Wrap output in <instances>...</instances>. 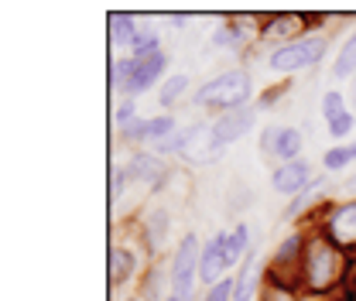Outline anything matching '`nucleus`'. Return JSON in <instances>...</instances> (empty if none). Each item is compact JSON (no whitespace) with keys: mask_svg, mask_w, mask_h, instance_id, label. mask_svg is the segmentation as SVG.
I'll return each instance as SVG.
<instances>
[{"mask_svg":"<svg viewBox=\"0 0 356 301\" xmlns=\"http://www.w3.org/2000/svg\"><path fill=\"white\" fill-rule=\"evenodd\" d=\"M350 263H353L350 254H343L318 226H312L305 257H302V291L315 295V298L339 291L350 281Z\"/></svg>","mask_w":356,"mask_h":301,"instance_id":"obj_1","label":"nucleus"},{"mask_svg":"<svg viewBox=\"0 0 356 301\" xmlns=\"http://www.w3.org/2000/svg\"><path fill=\"white\" fill-rule=\"evenodd\" d=\"M254 96V83L243 69H226L220 76L206 79L202 86L192 92V106L195 110H216V117L226 110H236V106H247Z\"/></svg>","mask_w":356,"mask_h":301,"instance_id":"obj_2","label":"nucleus"},{"mask_svg":"<svg viewBox=\"0 0 356 301\" xmlns=\"http://www.w3.org/2000/svg\"><path fill=\"white\" fill-rule=\"evenodd\" d=\"M199 263H202V243L195 233H185L172 250V263H168V274H172V295L178 301H192L195 295V284H199Z\"/></svg>","mask_w":356,"mask_h":301,"instance_id":"obj_3","label":"nucleus"},{"mask_svg":"<svg viewBox=\"0 0 356 301\" xmlns=\"http://www.w3.org/2000/svg\"><path fill=\"white\" fill-rule=\"evenodd\" d=\"M325 51H329V38L325 35H302L295 42L274 44L270 55H267V65L274 72H298V69L318 65Z\"/></svg>","mask_w":356,"mask_h":301,"instance_id":"obj_4","label":"nucleus"},{"mask_svg":"<svg viewBox=\"0 0 356 301\" xmlns=\"http://www.w3.org/2000/svg\"><path fill=\"white\" fill-rule=\"evenodd\" d=\"M318 229L343 250L356 257V199H343V202H332L318 213Z\"/></svg>","mask_w":356,"mask_h":301,"instance_id":"obj_5","label":"nucleus"},{"mask_svg":"<svg viewBox=\"0 0 356 301\" xmlns=\"http://www.w3.org/2000/svg\"><path fill=\"white\" fill-rule=\"evenodd\" d=\"M257 124V106H236V110H226L220 113L216 120H213V127H209V144L222 151L226 144H236L240 137H247L250 130Z\"/></svg>","mask_w":356,"mask_h":301,"instance_id":"obj_6","label":"nucleus"},{"mask_svg":"<svg viewBox=\"0 0 356 301\" xmlns=\"http://www.w3.org/2000/svg\"><path fill=\"white\" fill-rule=\"evenodd\" d=\"M302 147H305L302 130H295V127H264V130H261V154H267V158H277L281 165L298 161Z\"/></svg>","mask_w":356,"mask_h":301,"instance_id":"obj_7","label":"nucleus"},{"mask_svg":"<svg viewBox=\"0 0 356 301\" xmlns=\"http://www.w3.org/2000/svg\"><path fill=\"white\" fill-rule=\"evenodd\" d=\"M131 58H134V55H131ZM165 69H168V55H165V51H154V55L134 58L131 79H127V86H124V96H127V99H134V96L147 92L151 86L165 83V79H161V76H165Z\"/></svg>","mask_w":356,"mask_h":301,"instance_id":"obj_8","label":"nucleus"},{"mask_svg":"<svg viewBox=\"0 0 356 301\" xmlns=\"http://www.w3.org/2000/svg\"><path fill=\"white\" fill-rule=\"evenodd\" d=\"M312 181H315V168H312L309 161H302V158L298 161H288V165H277L270 172V188L277 195H288V199L302 195Z\"/></svg>","mask_w":356,"mask_h":301,"instance_id":"obj_9","label":"nucleus"},{"mask_svg":"<svg viewBox=\"0 0 356 301\" xmlns=\"http://www.w3.org/2000/svg\"><path fill=\"white\" fill-rule=\"evenodd\" d=\"M124 172L131 181H140L144 188H151V192H161V185H165V178H168V165L158 158V154H151V151H137L131 161L124 165Z\"/></svg>","mask_w":356,"mask_h":301,"instance_id":"obj_10","label":"nucleus"},{"mask_svg":"<svg viewBox=\"0 0 356 301\" xmlns=\"http://www.w3.org/2000/svg\"><path fill=\"white\" fill-rule=\"evenodd\" d=\"M226 270H229V263H226V233H216L213 240L202 243L199 281H202L206 288H213V284H220L222 277H226Z\"/></svg>","mask_w":356,"mask_h":301,"instance_id":"obj_11","label":"nucleus"},{"mask_svg":"<svg viewBox=\"0 0 356 301\" xmlns=\"http://www.w3.org/2000/svg\"><path fill=\"white\" fill-rule=\"evenodd\" d=\"M264 281H267V270L261 267L257 254L250 250L247 260L240 263L236 277H233V301H254L261 291H264Z\"/></svg>","mask_w":356,"mask_h":301,"instance_id":"obj_12","label":"nucleus"},{"mask_svg":"<svg viewBox=\"0 0 356 301\" xmlns=\"http://www.w3.org/2000/svg\"><path fill=\"white\" fill-rule=\"evenodd\" d=\"M168 229H172L168 209H147V213H144V219H140V243H144V250H147L151 257L165 247Z\"/></svg>","mask_w":356,"mask_h":301,"instance_id":"obj_13","label":"nucleus"},{"mask_svg":"<svg viewBox=\"0 0 356 301\" xmlns=\"http://www.w3.org/2000/svg\"><path fill=\"white\" fill-rule=\"evenodd\" d=\"M106 277H110V288H120V284H131L137 277V254H134L127 243H110V254H106Z\"/></svg>","mask_w":356,"mask_h":301,"instance_id":"obj_14","label":"nucleus"},{"mask_svg":"<svg viewBox=\"0 0 356 301\" xmlns=\"http://www.w3.org/2000/svg\"><path fill=\"white\" fill-rule=\"evenodd\" d=\"M106 21H110V42H113V48H127L131 51L137 35H140V28H144V24H137L140 17L137 14H124V10H113Z\"/></svg>","mask_w":356,"mask_h":301,"instance_id":"obj_15","label":"nucleus"},{"mask_svg":"<svg viewBox=\"0 0 356 301\" xmlns=\"http://www.w3.org/2000/svg\"><path fill=\"white\" fill-rule=\"evenodd\" d=\"M172 288V274L161 267V263H151L144 274H140V291H137V298L140 301H168V291Z\"/></svg>","mask_w":356,"mask_h":301,"instance_id":"obj_16","label":"nucleus"},{"mask_svg":"<svg viewBox=\"0 0 356 301\" xmlns=\"http://www.w3.org/2000/svg\"><path fill=\"white\" fill-rule=\"evenodd\" d=\"M250 254V226L247 222H236L229 233H226V263L229 267H236V263H243Z\"/></svg>","mask_w":356,"mask_h":301,"instance_id":"obj_17","label":"nucleus"},{"mask_svg":"<svg viewBox=\"0 0 356 301\" xmlns=\"http://www.w3.org/2000/svg\"><path fill=\"white\" fill-rule=\"evenodd\" d=\"M322 185H325V181H322V178H315L302 195H295V199L288 202V209H284V219H302V213L315 215V202L322 199Z\"/></svg>","mask_w":356,"mask_h":301,"instance_id":"obj_18","label":"nucleus"},{"mask_svg":"<svg viewBox=\"0 0 356 301\" xmlns=\"http://www.w3.org/2000/svg\"><path fill=\"white\" fill-rule=\"evenodd\" d=\"M240 21H243V14H229L226 24H220V28L213 31V44H216V48H240V44L247 42Z\"/></svg>","mask_w":356,"mask_h":301,"instance_id":"obj_19","label":"nucleus"},{"mask_svg":"<svg viewBox=\"0 0 356 301\" xmlns=\"http://www.w3.org/2000/svg\"><path fill=\"white\" fill-rule=\"evenodd\" d=\"M332 76H336V79H350V76H356V28H353V35L343 42V48L336 51Z\"/></svg>","mask_w":356,"mask_h":301,"instance_id":"obj_20","label":"nucleus"},{"mask_svg":"<svg viewBox=\"0 0 356 301\" xmlns=\"http://www.w3.org/2000/svg\"><path fill=\"white\" fill-rule=\"evenodd\" d=\"M188 86H192V79H188V76H181V72L161 83V89H158V103L165 106V113H172V106H175L178 99L188 92Z\"/></svg>","mask_w":356,"mask_h":301,"instance_id":"obj_21","label":"nucleus"},{"mask_svg":"<svg viewBox=\"0 0 356 301\" xmlns=\"http://www.w3.org/2000/svg\"><path fill=\"white\" fill-rule=\"evenodd\" d=\"M175 130H178V124H175V117H172V113L147 117V137H144V147H151V144H158V140L172 137Z\"/></svg>","mask_w":356,"mask_h":301,"instance_id":"obj_22","label":"nucleus"},{"mask_svg":"<svg viewBox=\"0 0 356 301\" xmlns=\"http://www.w3.org/2000/svg\"><path fill=\"white\" fill-rule=\"evenodd\" d=\"M353 161V144H336V147H329L325 154H322V168L325 172H346Z\"/></svg>","mask_w":356,"mask_h":301,"instance_id":"obj_23","label":"nucleus"},{"mask_svg":"<svg viewBox=\"0 0 356 301\" xmlns=\"http://www.w3.org/2000/svg\"><path fill=\"white\" fill-rule=\"evenodd\" d=\"M131 65H134L131 55H113V62H110V89L113 92H124L127 79H131Z\"/></svg>","mask_w":356,"mask_h":301,"instance_id":"obj_24","label":"nucleus"},{"mask_svg":"<svg viewBox=\"0 0 356 301\" xmlns=\"http://www.w3.org/2000/svg\"><path fill=\"white\" fill-rule=\"evenodd\" d=\"M302 295H305L302 288H291V284H277V281H264L261 301H305Z\"/></svg>","mask_w":356,"mask_h":301,"instance_id":"obj_25","label":"nucleus"},{"mask_svg":"<svg viewBox=\"0 0 356 301\" xmlns=\"http://www.w3.org/2000/svg\"><path fill=\"white\" fill-rule=\"evenodd\" d=\"M343 113H346V99H343V92H339V89H329V92L322 96V117H325V124L336 120V117H343Z\"/></svg>","mask_w":356,"mask_h":301,"instance_id":"obj_26","label":"nucleus"},{"mask_svg":"<svg viewBox=\"0 0 356 301\" xmlns=\"http://www.w3.org/2000/svg\"><path fill=\"white\" fill-rule=\"evenodd\" d=\"M353 127H356L353 110H346L343 117H336V120H329V124H325V130H329V137H332V140H339V144H343V140H346V137L353 133Z\"/></svg>","mask_w":356,"mask_h":301,"instance_id":"obj_27","label":"nucleus"},{"mask_svg":"<svg viewBox=\"0 0 356 301\" xmlns=\"http://www.w3.org/2000/svg\"><path fill=\"white\" fill-rule=\"evenodd\" d=\"M134 120H137V103L124 96V99L113 106V124H117V130H124L127 124H134Z\"/></svg>","mask_w":356,"mask_h":301,"instance_id":"obj_28","label":"nucleus"},{"mask_svg":"<svg viewBox=\"0 0 356 301\" xmlns=\"http://www.w3.org/2000/svg\"><path fill=\"white\" fill-rule=\"evenodd\" d=\"M202 301H233V277H222L220 284L206 288V295H202Z\"/></svg>","mask_w":356,"mask_h":301,"instance_id":"obj_29","label":"nucleus"},{"mask_svg":"<svg viewBox=\"0 0 356 301\" xmlns=\"http://www.w3.org/2000/svg\"><path fill=\"white\" fill-rule=\"evenodd\" d=\"M168 21H172V28H185L188 14H168Z\"/></svg>","mask_w":356,"mask_h":301,"instance_id":"obj_30","label":"nucleus"},{"mask_svg":"<svg viewBox=\"0 0 356 301\" xmlns=\"http://www.w3.org/2000/svg\"><path fill=\"white\" fill-rule=\"evenodd\" d=\"M350 281L356 284V257H353V263H350Z\"/></svg>","mask_w":356,"mask_h":301,"instance_id":"obj_31","label":"nucleus"},{"mask_svg":"<svg viewBox=\"0 0 356 301\" xmlns=\"http://www.w3.org/2000/svg\"><path fill=\"white\" fill-rule=\"evenodd\" d=\"M120 301H140V298H120Z\"/></svg>","mask_w":356,"mask_h":301,"instance_id":"obj_32","label":"nucleus"},{"mask_svg":"<svg viewBox=\"0 0 356 301\" xmlns=\"http://www.w3.org/2000/svg\"><path fill=\"white\" fill-rule=\"evenodd\" d=\"M353 103H356V83H353Z\"/></svg>","mask_w":356,"mask_h":301,"instance_id":"obj_33","label":"nucleus"},{"mask_svg":"<svg viewBox=\"0 0 356 301\" xmlns=\"http://www.w3.org/2000/svg\"><path fill=\"white\" fill-rule=\"evenodd\" d=\"M168 301H178V298H175V295H168Z\"/></svg>","mask_w":356,"mask_h":301,"instance_id":"obj_34","label":"nucleus"},{"mask_svg":"<svg viewBox=\"0 0 356 301\" xmlns=\"http://www.w3.org/2000/svg\"><path fill=\"white\" fill-rule=\"evenodd\" d=\"M353 161H356V144H353Z\"/></svg>","mask_w":356,"mask_h":301,"instance_id":"obj_35","label":"nucleus"}]
</instances>
